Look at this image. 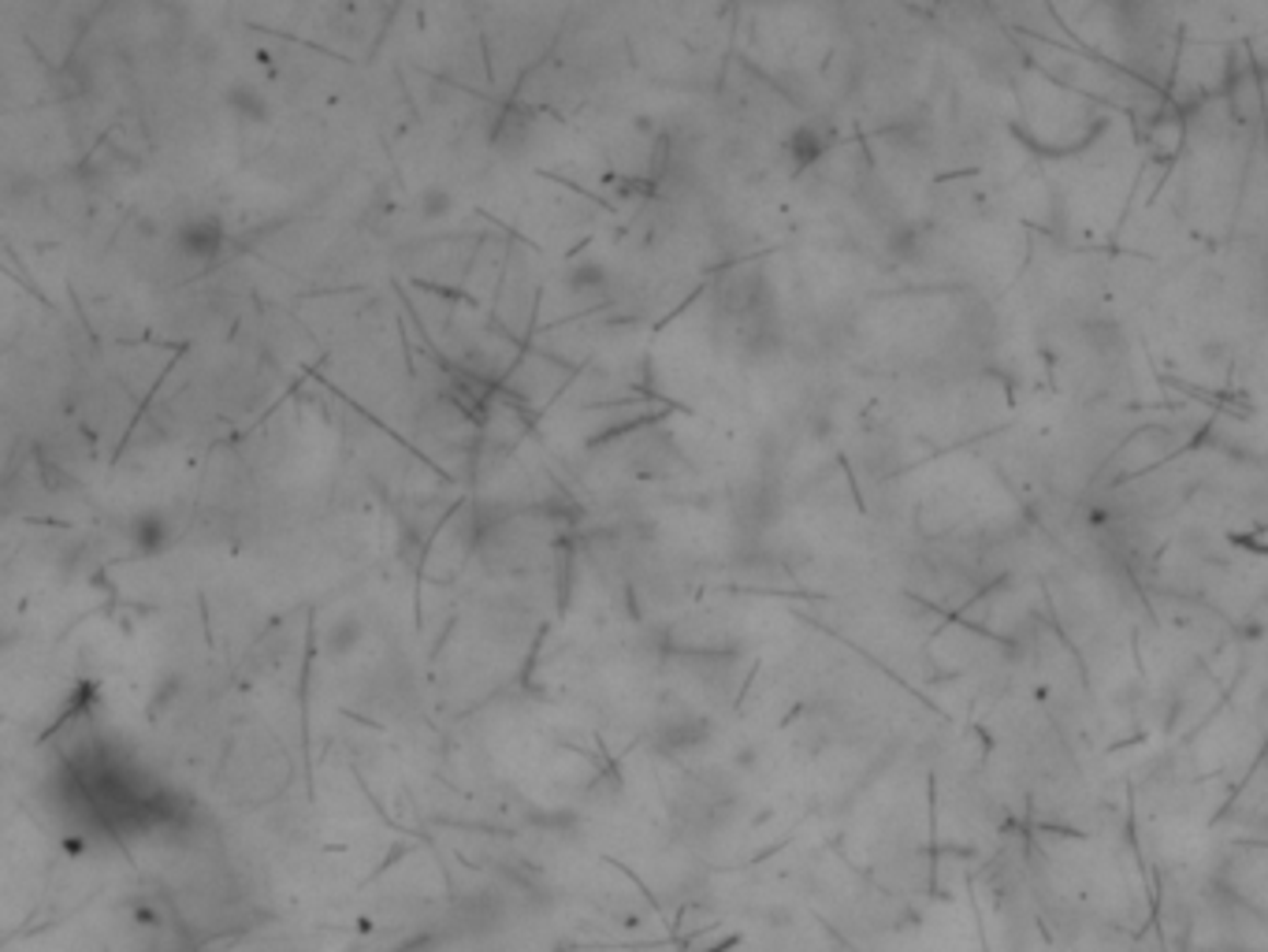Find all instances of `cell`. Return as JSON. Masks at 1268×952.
I'll list each match as a JSON object with an SVG mask.
<instances>
[{"label":"cell","mask_w":1268,"mask_h":952,"mask_svg":"<svg viewBox=\"0 0 1268 952\" xmlns=\"http://www.w3.org/2000/svg\"><path fill=\"white\" fill-rule=\"evenodd\" d=\"M172 242H175V253H180L183 261L209 265V261H216L223 253L228 234H223V223L216 220V216H186L180 228H175Z\"/></svg>","instance_id":"obj_1"},{"label":"cell","mask_w":1268,"mask_h":952,"mask_svg":"<svg viewBox=\"0 0 1268 952\" xmlns=\"http://www.w3.org/2000/svg\"><path fill=\"white\" fill-rule=\"evenodd\" d=\"M707 733H711V725L703 722V719H696V714H678V719H670V722H662V730H659V748L662 752H692V748H700L703 741H707Z\"/></svg>","instance_id":"obj_2"},{"label":"cell","mask_w":1268,"mask_h":952,"mask_svg":"<svg viewBox=\"0 0 1268 952\" xmlns=\"http://www.w3.org/2000/svg\"><path fill=\"white\" fill-rule=\"evenodd\" d=\"M562 287L569 290L573 298H599L610 290V272L599 261H573L562 276Z\"/></svg>","instance_id":"obj_3"},{"label":"cell","mask_w":1268,"mask_h":952,"mask_svg":"<svg viewBox=\"0 0 1268 952\" xmlns=\"http://www.w3.org/2000/svg\"><path fill=\"white\" fill-rule=\"evenodd\" d=\"M223 101H228V108H231V116L234 119H242V124H268V116H272V105H268V98L265 93H261L257 87H250V82H234V87H228V93H223Z\"/></svg>","instance_id":"obj_4"},{"label":"cell","mask_w":1268,"mask_h":952,"mask_svg":"<svg viewBox=\"0 0 1268 952\" xmlns=\"http://www.w3.org/2000/svg\"><path fill=\"white\" fill-rule=\"evenodd\" d=\"M365 640V626L358 615H339L332 626L324 629V652L332 658H346L350 652H358V644Z\"/></svg>","instance_id":"obj_5"},{"label":"cell","mask_w":1268,"mask_h":952,"mask_svg":"<svg viewBox=\"0 0 1268 952\" xmlns=\"http://www.w3.org/2000/svg\"><path fill=\"white\" fill-rule=\"evenodd\" d=\"M130 543L142 554H157L172 543V532H168V521L161 514H138L135 525H130Z\"/></svg>","instance_id":"obj_6"},{"label":"cell","mask_w":1268,"mask_h":952,"mask_svg":"<svg viewBox=\"0 0 1268 952\" xmlns=\"http://www.w3.org/2000/svg\"><path fill=\"white\" fill-rule=\"evenodd\" d=\"M454 213V191H447L443 183H431L417 194V216L425 223H439Z\"/></svg>","instance_id":"obj_7"},{"label":"cell","mask_w":1268,"mask_h":952,"mask_svg":"<svg viewBox=\"0 0 1268 952\" xmlns=\"http://www.w3.org/2000/svg\"><path fill=\"white\" fill-rule=\"evenodd\" d=\"M529 130H532V124H529V116H525V112L506 108L503 119H499V127H495V141H499V146H521V141L529 138Z\"/></svg>","instance_id":"obj_8"}]
</instances>
